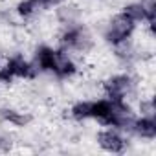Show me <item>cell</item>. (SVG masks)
I'll return each instance as SVG.
<instances>
[{"instance_id": "obj_3", "label": "cell", "mask_w": 156, "mask_h": 156, "mask_svg": "<svg viewBox=\"0 0 156 156\" xmlns=\"http://www.w3.org/2000/svg\"><path fill=\"white\" fill-rule=\"evenodd\" d=\"M101 90H103V96L108 99L130 103V99L138 96L140 81L130 70H121V72H116L105 77L101 81Z\"/></svg>"}, {"instance_id": "obj_1", "label": "cell", "mask_w": 156, "mask_h": 156, "mask_svg": "<svg viewBox=\"0 0 156 156\" xmlns=\"http://www.w3.org/2000/svg\"><path fill=\"white\" fill-rule=\"evenodd\" d=\"M31 62L39 73L51 75L59 81H70L79 73V64H77L75 57L61 50L59 46H50V44L35 46Z\"/></svg>"}, {"instance_id": "obj_13", "label": "cell", "mask_w": 156, "mask_h": 156, "mask_svg": "<svg viewBox=\"0 0 156 156\" xmlns=\"http://www.w3.org/2000/svg\"><path fill=\"white\" fill-rule=\"evenodd\" d=\"M138 112H140V114H156V112H154L152 98H141L140 103H138Z\"/></svg>"}, {"instance_id": "obj_11", "label": "cell", "mask_w": 156, "mask_h": 156, "mask_svg": "<svg viewBox=\"0 0 156 156\" xmlns=\"http://www.w3.org/2000/svg\"><path fill=\"white\" fill-rule=\"evenodd\" d=\"M15 15L20 19V20H33V19H37L41 13L33 8V4L30 2V0H19L17 2V6H15Z\"/></svg>"}, {"instance_id": "obj_14", "label": "cell", "mask_w": 156, "mask_h": 156, "mask_svg": "<svg viewBox=\"0 0 156 156\" xmlns=\"http://www.w3.org/2000/svg\"><path fill=\"white\" fill-rule=\"evenodd\" d=\"M11 147V138L6 136V134H0V149H9Z\"/></svg>"}, {"instance_id": "obj_8", "label": "cell", "mask_w": 156, "mask_h": 156, "mask_svg": "<svg viewBox=\"0 0 156 156\" xmlns=\"http://www.w3.org/2000/svg\"><path fill=\"white\" fill-rule=\"evenodd\" d=\"M129 136L140 141H154L156 140V114H136L130 127Z\"/></svg>"}, {"instance_id": "obj_4", "label": "cell", "mask_w": 156, "mask_h": 156, "mask_svg": "<svg viewBox=\"0 0 156 156\" xmlns=\"http://www.w3.org/2000/svg\"><path fill=\"white\" fill-rule=\"evenodd\" d=\"M138 30V24L127 17L123 11H118L114 15H110L107 19V22L101 28V39L105 44H108L110 48L123 44L130 39H134V33Z\"/></svg>"}, {"instance_id": "obj_5", "label": "cell", "mask_w": 156, "mask_h": 156, "mask_svg": "<svg viewBox=\"0 0 156 156\" xmlns=\"http://www.w3.org/2000/svg\"><path fill=\"white\" fill-rule=\"evenodd\" d=\"M39 75L37 68L33 66L31 59L24 57L22 53L9 55L4 62H0V83L11 85L13 81H30Z\"/></svg>"}, {"instance_id": "obj_2", "label": "cell", "mask_w": 156, "mask_h": 156, "mask_svg": "<svg viewBox=\"0 0 156 156\" xmlns=\"http://www.w3.org/2000/svg\"><path fill=\"white\" fill-rule=\"evenodd\" d=\"M57 46L73 57H85L96 48V37L85 22L77 20L61 26L57 33Z\"/></svg>"}, {"instance_id": "obj_12", "label": "cell", "mask_w": 156, "mask_h": 156, "mask_svg": "<svg viewBox=\"0 0 156 156\" xmlns=\"http://www.w3.org/2000/svg\"><path fill=\"white\" fill-rule=\"evenodd\" d=\"M33 4V8L42 13V11H51V9H57L59 6H62L66 0H30Z\"/></svg>"}, {"instance_id": "obj_6", "label": "cell", "mask_w": 156, "mask_h": 156, "mask_svg": "<svg viewBox=\"0 0 156 156\" xmlns=\"http://www.w3.org/2000/svg\"><path fill=\"white\" fill-rule=\"evenodd\" d=\"M96 143L103 152L108 154H123L130 147V136L114 127H103L96 134Z\"/></svg>"}, {"instance_id": "obj_7", "label": "cell", "mask_w": 156, "mask_h": 156, "mask_svg": "<svg viewBox=\"0 0 156 156\" xmlns=\"http://www.w3.org/2000/svg\"><path fill=\"white\" fill-rule=\"evenodd\" d=\"M121 11L130 17L138 26H147V30L152 31L156 20V0H132L123 6Z\"/></svg>"}, {"instance_id": "obj_9", "label": "cell", "mask_w": 156, "mask_h": 156, "mask_svg": "<svg viewBox=\"0 0 156 156\" xmlns=\"http://www.w3.org/2000/svg\"><path fill=\"white\" fill-rule=\"evenodd\" d=\"M112 55L118 61V64H121L125 70H130L140 61H143V50L138 48V44L134 42V39H130V41H127L123 44L114 46L112 48Z\"/></svg>"}, {"instance_id": "obj_10", "label": "cell", "mask_w": 156, "mask_h": 156, "mask_svg": "<svg viewBox=\"0 0 156 156\" xmlns=\"http://www.w3.org/2000/svg\"><path fill=\"white\" fill-rule=\"evenodd\" d=\"M31 114L30 112H24V110H19L15 107H2L0 108V121L6 123V125H11L15 129H24L31 123Z\"/></svg>"}]
</instances>
